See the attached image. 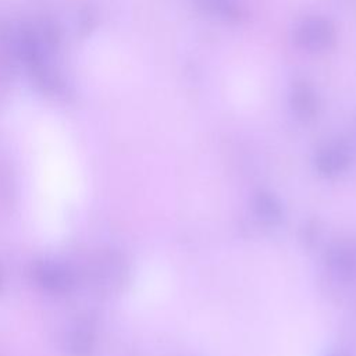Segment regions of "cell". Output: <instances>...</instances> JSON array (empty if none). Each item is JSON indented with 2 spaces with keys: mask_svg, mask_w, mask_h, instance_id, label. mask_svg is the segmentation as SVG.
<instances>
[{
  "mask_svg": "<svg viewBox=\"0 0 356 356\" xmlns=\"http://www.w3.org/2000/svg\"><path fill=\"white\" fill-rule=\"evenodd\" d=\"M293 40L309 53H321L335 43V28L323 17H307L296 25Z\"/></svg>",
  "mask_w": 356,
  "mask_h": 356,
  "instance_id": "1",
  "label": "cell"
},
{
  "mask_svg": "<svg viewBox=\"0 0 356 356\" xmlns=\"http://www.w3.org/2000/svg\"><path fill=\"white\" fill-rule=\"evenodd\" d=\"M325 263L335 277L356 281V239L334 242L325 253Z\"/></svg>",
  "mask_w": 356,
  "mask_h": 356,
  "instance_id": "2",
  "label": "cell"
},
{
  "mask_svg": "<svg viewBox=\"0 0 356 356\" xmlns=\"http://www.w3.org/2000/svg\"><path fill=\"white\" fill-rule=\"evenodd\" d=\"M95 282L104 291L113 292L122 286L128 275V267L121 254L108 252L100 254L93 268Z\"/></svg>",
  "mask_w": 356,
  "mask_h": 356,
  "instance_id": "3",
  "label": "cell"
},
{
  "mask_svg": "<svg viewBox=\"0 0 356 356\" xmlns=\"http://www.w3.org/2000/svg\"><path fill=\"white\" fill-rule=\"evenodd\" d=\"M352 161L350 147L342 140H331L323 145L316 154V168L325 177L343 172Z\"/></svg>",
  "mask_w": 356,
  "mask_h": 356,
  "instance_id": "4",
  "label": "cell"
},
{
  "mask_svg": "<svg viewBox=\"0 0 356 356\" xmlns=\"http://www.w3.org/2000/svg\"><path fill=\"white\" fill-rule=\"evenodd\" d=\"M33 278L51 292H65L72 286V274L65 264L56 260H40L33 266Z\"/></svg>",
  "mask_w": 356,
  "mask_h": 356,
  "instance_id": "5",
  "label": "cell"
},
{
  "mask_svg": "<svg viewBox=\"0 0 356 356\" xmlns=\"http://www.w3.org/2000/svg\"><path fill=\"white\" fill-rule=\"evenodd\" d=\"M289 106L302 121H310L318 111V97L306 81H296L289 92Z\"/></svg>",
  "mask_w": 356,
  "mask_h": 356,
  "instance_id": "6",
  "label": "cell"
},
{
  "mask_svg": "<svg viewBox=\"0 0 356 356\" xmlns=\"http://www.w3.org/2000/svg\"><path fill=\"white\" fill-rule=\"evenodd\" d=\"M253 211L260 221L268 225L278 224L284 214L280 200L270 192L256 193L253 197Z\"/></svg>",
  "mask_w": 356,
  "mask_h": 356,
  "instance_id": "7",
  "label": "cell"
},
{
  "mask_svg": "<svg viewBox=\"0 0 356 356\" xmlns=\"http://www.w3.org/2000/svg\"><path fill=\"white\" fill-rule=\"evenodd\" d=\"M202 10L224 21H241L242 10L234 0H195Z\"/></svg>",
  "mask_w": 356,
  "mask_h": 356,
  "instance_id": "8",
  "label": "cell"
},
{
  "mask_svg": "<svg viewBox=\"0 0 356 356\" xmlns=\"http://www.w3.org/2000/svg\"><path fill=\"white\" fill-rule=\"evenodd\" d=\"M67 348L74 356H88L93 349V339L88 331L76 328L68 334Z\"/></svg>",
  "mask_w": 356,
  "mask_h": 356,
  "instance_id": "9",
  "label": "cell"
},
{
  "mask_svg": "<svg viewBox=\"0 0 356 356\" xmlns=\"http://www.w3.org/2000/svg\"><path fill=\"white\" fill-rule=\"evenodd\" d=\"M328 356H348V355H345V353H331V355H328Z\"/></svg>",
  "mask_w": 356,
  "mask_h": 356,
  "instance_id": "10",
  "label": "cell"
},
{
  "mask_svg": "<svg viewBox=\"0 0 356 356\" xmlns=\"http://www.w3.org/2000/svg\"><path fill=\"white\" fill-rule=\"evenodd\" d=\"M1 286H3V274L0 271V289H1Z\"/></svg>",
  "mask_w": 356,
  "mask_h": 356,
  "instance_id": "11",
  "label": "cell"
}]
</instances>
